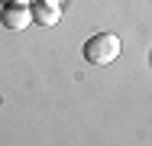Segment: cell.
<instances>
[{"mask_svg":"<svg viewBox=\"0 0 152 146\" xmlns=\"http://www.w3.org/2000/svg\"><path fill=\"white\" fill-rule=\"evenodd\" d=\"M117 55H120V39L113 32H97L84 42V58L91 65H110L117 62Z\"/></svg>","mask_w":152,"mask_h":146,"instance_id":"obj_1","label":"cell"},{"mask_svg":"<svg viewBox=\"0 0 152 146\" xmlns=\"http://www.w3.org/2000/svg\"><path fill=\"white\" fill-rule=\"evenodd\" d=\"M0 23L7 29H13V32H20V29H26L32 23V10L23 7V3H7L3 13H0Z\"/></svg>","mask_w":152,"mask_h":146,"instance_id":"obj_2","label":"cell"},{"mask_svg":"<svg viewBox=\"0 0 152 146\" xmlns=\"http://www.w3.org/2000/svg\"><path fill=\"white\" fill-rule=\"evenodd\" d=\"M32 20L42 23V26H55V23L61 20L58 3H55V0H42V3H36V7H32Z\"/></svg>","mask_w":152,"mask_h":146,"instance_id":"obj_3","label":"cell"}]
</instances>
